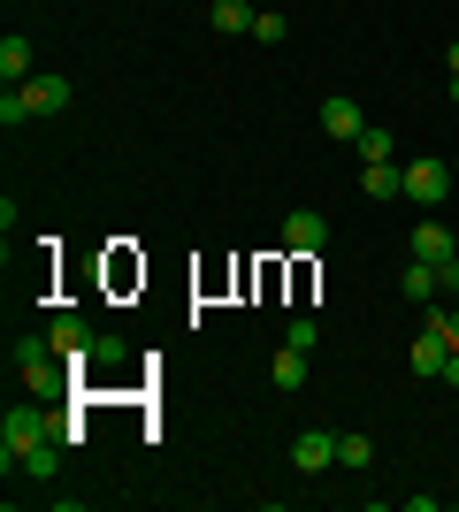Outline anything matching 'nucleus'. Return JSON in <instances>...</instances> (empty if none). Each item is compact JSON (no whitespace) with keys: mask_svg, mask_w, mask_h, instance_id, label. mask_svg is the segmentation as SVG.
<instances>
[{"mask_svg":"<svg viewBox=\"0 0 459 512\" xmlns=\"http://www.w3.org/2000/svg\"><path fill=\"white\" fill-rule=\"evenodd\" d=\"M39 360H62L54 337H16V344H8V367H16V375H23V367H39Z\"/></svg>","mask_w":459,"mask_h":512,"instance_id":"nucleus-17","label":"nucleus"},{"mask_svg":"<svg viewBox=\"0 0 459 512\" xmlns=\"http://www.w3.org/2000/svg\"><path fill=\"white\" fill-rule=\"evenodd\" d=\"M437 299H459V253L437 260Z\"/></svg>","mask_w":459,"mask_h":512,"instance_id":"nucleus-23","label":"nucleus"},{"mask_svg":"<svg viewBox=\"0 0 459 512\" xmlns=\"http://www.w3.org/2000/svg\"><path fill=\"white\" fill-rule=\"evenodd\" d=\"M352 146H360V161H391V123H368Z\"/></svg>","mask_w":459,"mask_h":512,"instance_id":"nucleus-19","label":"nucleus"},{"mask_svg":"<svg viewBox=\"0 0 459 512\" xmlns=\"http://www.w3.org/2000/svg\"><path fill=\"white\" fill-rule=\"evenodd\" d=\"M444 192H452V161H406V199H414L421 214H437Z\"/></svg>","mask_w":459,"mask_h":512,"instance_id":"nucleus-2","label":"nucleus"},{"mask_svg":"<svg viewBox=\"0 0 459 512\" xmlns=\"http://www.w3.org/2000/svg\"><path fill=\"white\" fill-rule=\"evenodd\" d=\"M444 85H452V107H459V77H444Z\"/></svg>","mask_w":459,"mask_h":512,"instance_id":"nucleus-26","label":"nucleus"},{"mask_svg":"<svg viewBox=\"0 0 459 512\" xmlns=\"http://www.w3.org/2000/svg\"><path fill=\"white\" fill-rule=\"evenodd\" d=\"M444 360H452V337H444V329H421L414 352H406V367H414V375H444Z\"/></svg>","mask_w":459,"mask_h":512,"instance_id":"nucleus-12","label":"nucleus"},{"mask_svg":"<svg viewBox=\"0 0 459 512\" xmlns=\"http://www.w3.org/2000/svg\"><path fill=\"white\" fill-rule=\"evenodd\" d=\"M322 130H329V138H345V146H352V138L368 130V115H360V100H352V92H329V100H322Z\"/></svg>","mask_w":459,"mask_h":512,"instance_id":"nucleus-7","label":"nucleus"},{"mask_svg":"<svg viewBox=\"0 0 459 512\" xmlns=\"http://www.w3.org/2000/svg\"><path fill=\"white\" fill-rule=\"evenodd\" d=\"M291 467H299V474H322V467H337V428H306L299 444H291Z\"/></svg>","mask_w":459,"mask_h":512,"instance_id":"nucleus-6","label":"nucleus"},{"mask_svg":"<svg viewBox=\"0 0 459 512\" xmlns=\"http://www.w3.org/2000/svg\"><path fill=\"white\" fill-rule=\"evenodd\" d=\"M253 16H261L253 0H215V8H207V23H215L222 39H253Z\"/></svg>","mask_w":459,"mask_h":512,"instance_id":"nucleus-13","label":"nucleus"},{"mask_svg":"<svg viewBox=\"0 0 459 512\" xmlns=\"http://www.w3.org/2000/svg\"><path fill=\"white\" fill-rule=\"evenodd\" d=\"M284 344H299V352H314V344H322V321H314V314H299V321H291V329H284Z\"/></svg>","mask_w":459,"mask_h":512,"instance_id":"nucleus-22","label":"nucleus"},{"mask_svg":"<svg viewBox=\"0 0 459 512\" xmlns=\"http://www.w3.org/2000/svg\"><path fill=\"white\" fill-rule=\"evenodd\" d=\"M253 39H261V46H284V39H291V23L276 16V8H261V16H253Z\"/></svg>","mask_w":459,"mask_h":512,"instance_id":"nucleus-21","label":"nucleus"},{"mask_svg":"<svg viewBox=\"0 0 459 512\" xmlns=\"http://www.w3.org/2000/svg\"><path fill=\"white\" fill-rule=\"evenodd\" d=\"M0 77H8V85H23V77H39V46L23 39V31H8V39H0Z\"/></svg>","mask_w":459,"mask_h":512,"instance_id":"nucleus-11","label":"nucleus"},{"mask_svg":"<svg viewBox=\"0 0 459 512\" xmlns=\"http://www.w3.org/2000/svg\"><path fill=\"white\" fill-rule=\"evenodd\" d=\"M337 467H375V436H360V428L337 436Z\"/></svg>","mask_w":459,"mask_h":512,"instance_id":"nucleus-18","label":"nucleus"},{"mask_svg":"<svg viewBox=\"0 0 459 512\" xmlns=\"http://www.w3.org/2000/svg\"><path fill=\"white\" fill-rule=\"evenodd\" d=\"M322 245H329V214L322 207H291L284 214V253H322Z\"/></svg>","mask_w":459,"mask_h":512,"instance_id":"nucleus-4","label":"nucleus"},{"mask_svg":"<svg viewBox=\"0 0 459 512\" xmlns=\"http://www.w3.org/2000/svg\"><path fill=\"white\" fill-rule=\"evenodd\" d=\"M23 100H31V115H62V107H69V77L39 69V77H23Z\"/></svg>","mask_w":459,"mask_h":512,"instance_id":"nucleus-9","label":"nucleus"},{"mask_svg":"<svg viewBox=\"0 0 459 512\" xmlns=\"http://www.w3.org/2000/svg\"><path fill=\"white\" fill-rule=\"evenodd\" d=\"M444 390H459V344H452V360H444Z\"/></svg>","mask_w":459,"mask_h":512,"instance_id":"nucleus-24","label":"nucleus"},{"mask_svg":"<svg viewBox=\"0 0 459 512\" xmlns=\"http://www.w3.org/2000/svg\"><path fill=\"white\" fill-rule=\"evenodd\" d=\"M459 245H452V230H444L437 214H421L414 222V237H406V260H429V268H437V260H452Z\"/></svg>","mask_w":459,"mask_h":512,"instance_id":"nucleus-5","label":"nucleus"},{"mask_svg":"<svg viewBox=\"0 0 459 512\" xmlns=\"http://www.w3.org/2000/svg\"><path fill=\"white\" fill-rule=\"evenodd\" d=\"M398 291H406L414 306H429L437 299V268H429V260H406V268H398Z\"/></svg>","mask_w":459,"mask_h":512,"instance_id":"nucleus-15","label":"nucleus"},{"mask_svg":"<svg viewBox=\"0 0 459 512\" xmlns=\"http://www.w3.org/2000/svg\"><path fill=\"white\" fill-rule=\"evenodd\" d=\"M452 184H459V153H452Z\"/></svg>","mask_w":459,"mask_h":512,"instance_id":"nucleus-27","label":"nucleus"},{"mask_svg":"<svg viewBox=\"0 0 459 512\" xmlns=\"http://www.w3.org/2000/svg\"><path fill=\"white\" fill-rule=\"evenodd\" d=\"M62 451H69V436H46V444L23 451V467H16V474H31V482H54V474H62Z\"/></svg>","mask_w":459,"mask_h":512,"instance_id":"nucleus-14","label":"nucleus"},{"mask_svg":"<svg viewBox=\"0 0 459 512\" xmlns=\"http://www.w3.org/2000/svg\"><path fill=\"white\" fill-rule=\"evenodd\" d=\"M69 375H77V367H69V360H39V367H23V390L54 406V398H69Z\"/></svg>","mask_w":459,"mask_h":512,"instance_id":"nucleus-8","label":"nucleus"},{"mask_svg":"<svg viewBox=\"0 0 459 512\" xmlns=\"http://www.w3.org/2000/svg\"><path fill=\"white\" fill-rule=\"evenodd\" d=\"M306 360H314V352H299V344H284V352L268 360V375H276V390H299V383H306Z\"/></svg>","mask_w":459,"mask_h":512,"instance_id":"nucleus-16","label":"nucleus"},{"mask_svg":"<svg viewBox=\"0 0 459 512\" xmlns=\"http://www.w3.org/2000/svg\"><path fill=\"white\" fill-rule=\"evenodd\" d=\"M46 337H54V352H62V360L77 367V375L92 367V344H100V337L85 329V314H54V321H46Z\"/></svg>","mask_w":459,"mask_h":512,"instance_id":"nucleus-3","label":"nucleus"},{"mask_svg":"<svg viewBox=\"0 0 459 512\" xmlns=\"http://www.w3.org/2000/svg\"><path fill=\"white\" fill-rule=\"evenodd\" d=\"M0 123H8V130H16V123H39V115H31V100H23V85L0 92Z\"/></svg>","mask_w":459,"mask_h":512,"instance_id":"nucleus-20","label":"nucleus"},{"mask_svg":"<svg viewBox=\"0 0 459 512\" xmlns=\"http://www.w3.org/2000/svg\"><path fill=\"white\" fill-rule=\"evenodd\" d=\"M360 192H368L375 207H391V199H406V169H398V161H368V169H360Z\"/></svg>","mask_w":459,"mask_h":512,"instance_id":"nucleus-10","label":"nucleus"},{"mask_svg":"<svg viewBox=\"0 0 459 512\" xmlns=\"http://www.w3.org/2000/svg\"><path fill=\"white\" fill-rule=\"evenodd\" d=\"M444 77H459V39H452V46H444Z\"/></svg>","mask_w":459,"mask_h":512,"instance_id":"nucleus-25","label":"nucleus"},{"mask_svg":"<svg viewBox=\"0 0 459 512\" xmlns=\"http://www.w3.org/2000/svg\"><path fill=\"white\" fill-rule=\"evenodd\" d=\"M46 436H69V444H77V428L54 421V413H46V398H23V406H8V421H0V467L16 474V467H23V451L46 444Z\"/></svg>","mask_w":459,"mask_h":512,"instance_id":"nucleus-1","label":"nucleus"}]
</instances>
